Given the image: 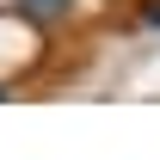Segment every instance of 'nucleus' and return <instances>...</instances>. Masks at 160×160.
Wrapping results in <instances>:
<instances>
[{
    "instance_id": "f03ea898",
    "label": "nucleus",
    "mask_w": 160,
    "mask_h": 160,
    "mask_svg": "<svg viewBox=\"0 0 160 160\" xmlns=\"http://www.w3.org/2000/svg\"><path fill=\"white\" fill-rule=\"evenodd\" d=\"M136 12H142V25H154V31H160V0H142Z\"/></svg>"
},
{
    "instance_id": "f257e3e1",
    "label": "nucleus",
    "mask_w": 160,
    "mask_h": 160,
    "mask_svg": "<svg viewBox=\"0 0 160 160\" xmlns=\"http://www.w3.org/2000/svg\"><path fill=\"white\" fill-rule=\"evenodd\" d=\"M12 12H19L25 25H37V31H49V25H62L68 12H74V0H12Z\"/></svg>"
},
{
    "instance_id": "7ed1b4c3",
    "label": "nucleus",
    "mask_w": 160,
    "mask_h": 160,
    "mask_svg": "<svg viewBox=\"0 0 160 160\" xmlns=\"http://www.w3.org/2000/svg\"><path fill=\"white\" fill-rule=\"evenodd\" d=\"M0 99H12V86H6V80H0Z\"/></svg>"
}]
</instances>
